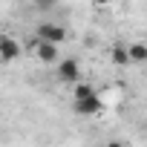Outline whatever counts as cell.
I'll list each match as a JSON object with an SVG mask.
<instances>
[{"label": "cell", "instance_id": "7", "mask_svg": "<svg viewBox=\"0 0 147 147\" xmlns=\"http://www.w3.org/2000/svg\"><path fill=\"white\" fill-rule=\"evenodd\" d=\"M130 63H147V43L144 40L130 43Z\"/></svg>", "mask_w": 147, "mask_h": 147}, {"label": "cell", "instance_id": "2", "mask_svg": "<svg viewBox=\"0 0 147 147\" xmlns=\"http://www.w3.org/2000/svg\"><path fill=\"white\" fill-rule=\"evenodd\" d=\"M101 110H104L101 95L81 98V101H72V113H75V115H81V118H95V115H101Z\"/></svg>", "mask_w": 147, "mask_h": 147}, {"label": "cell", "instance_id": "6", "mask_svg": "<svg viewBox=\"0 0 147 147\" xmlns=\"http://www.w3.org/2000/svg\"><path fill=\"white\" fill-rule=\"evenodd\" d=\"M110 61L118 63V66L130 63V43H115V46L110 49Z\"/></svg>", "mask_w": 147, "mask_h": 147}, {"label": "cell", "instance_id": "8", "mask_svg": "<svg viewBox=\"0 0 147 147\" xmlns=\"http://www.w3.org/2000/svg\"><path fill=\"white\" fill-rule=\"evenodd\" d=\"M92 95H98V90H95L92 84H75V87H72V101H81V98H92Z\"/></svg>", "mask_w": 147, "mask_h": 147}, {"label": "cell", "instance_id": "5", "mask_svg": "<svg viewBox=\"0 0 147 147\" xmlns=\"http://www.w3.org/2000/svg\"><path fill=\"white\" fill-rule=\"evenodd\" d=\"M35 55H38V61H43V63H55L58 61V46H52V43H43V40H35Z\"/></svg>", "mask_w": 147, "mask_h": 147}, {"label": "cell", "instance_id": "1", "mask_svg": "<svg viewBox=\"0 0 147 147\" xmlns=\"http://www.w3.org/2000/svg\"><path fill=\"white\" fill-rule=\"evenodd\" d=\"M35 38H38V40H43V43H52V46H61V43L66 40V29H63L61 23H52V20H43V23H38V29H35Z\"/></svg>", "mask_w": 147, "mask_h": 147}, {"label": "cell", "instance_id": "4", "mask_svg": "<svg viewBox=\"0 0 147 147\" xmlns=\"http://www.w3.org/2000/svg\"><path fill=\"white\" fill-rule=\"evenodd\" d=\"M20 52H23V46L18 43V38H12V35H0V61H3V63H12Z\"/></svg>", "mask_w": 147, "mask_h": 147}, {"label": "cell", "instance_id": "9", "mask_svg": "<svg viewBox=\"0 0 147 147\" xmlns=\"http://www.w3.org/2000/svg\"><path fill=\"white\" fill-rule=\"evenodd\" d=\"M104 147H127V144H124V141H118V138H113V141H107Z\"/></svg>", "mask_w": 147, "mask_h": 147}, {"label": "cell", "instance_id": "3", "mask_svg": "<svg viewBox=\"0 0 147 147\" xmlns=\"http://www.w3.org/2000/svg\"><path fill=\"white\" fill-rule=\"evenodd\" d=\"M55 72H58V81L75 87L78 78H81V63H78L75 58H63V61H58V69H55Z\"/></svg>", "mask_w": 147, "mask_h": 147}]
</instances>
